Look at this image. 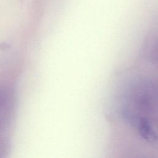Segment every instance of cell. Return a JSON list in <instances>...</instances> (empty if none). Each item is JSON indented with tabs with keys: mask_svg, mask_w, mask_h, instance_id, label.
<instances>
[{
	"mask_svg": "<svg viewBox=\"0 0 158 158\" xmlns=\"http://www.w3.org/2000/svg\"><path fill=\"white\" fill-rule=\"evenodd\" d=\"M123 102L122 114L142 138L153 143L157 140V89L148 79L131 83Z\"/></svg>",
	"mask_w": 158,
	"mask_h": 158,
	"instance_id": "6da1fadb",
	"label": "cell"
},
{
	"mask_svg": "<svg viewBox=\"0 0 158 158\" xmlns=\"http://www.w3.org/2000/svg\"><path fill=\"white\" fill-rule=\"evenodd\" d=\"M0 103H1V98H0Z\"/></svg>",
	"mask_w": 158,
	"mask_h": 158,
	"instance_id": "7a4b0ae2",
	"label": "cell"
}]
</instances>
